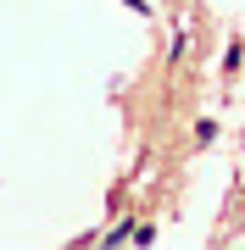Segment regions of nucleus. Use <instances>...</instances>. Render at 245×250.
Listing matches in <instances>:
<instances>
[{
    "label": "nucleus",
    "mask_w": 245,
    "mask_h": 250,
    "mask_svg": "<svg viewBox=\"0 0 245 250\" xmlns=\"http://www.w3.org/2000/svg\"><path fill=\"white\" fill-rule=\"evenodd\" d=\"M128 6H134V11H151V0H128Z\"/></svg>",
    "instance_id": "f257e3e1"
}]
</instances>
